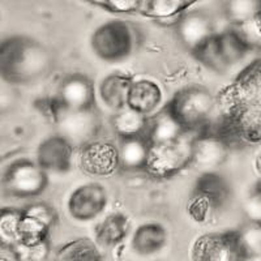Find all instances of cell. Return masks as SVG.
Masks as SVG:
<instances>
[{
	"label": "cell",
	"mask_w": 261,
	"mask_h": 261,
	"mask_svg": "<svg viewBox=\"0 0 261 261\" xmlns=\"http://www.w3.org/2000/svg\"><path fill=\"white\" fill-rule=\"evenodd\" d=\"M54 64L55 58L50 48L32 37H8L0 45V76L8 85L37 83Z\"/></svg>",
	"instance_id": "1"
},
{
	"label": "cell",
	"mask_w": 261,
	"mask_h": 261,
	"mask_svg": "<svg viewBox=\"0 0 261 261\" xmlns=\"http://www.w3.org/2000/svg\"><path fill=\"white\" fill-rule=\"evenodd\" d=\"M137 30L124 20H111L99 25L90 37V48L98 59L106 63H122L136 51Z\"/></svg>",
	"instance_id": "2"
},
{
	"label": "cell",
	"mask_w": 261,
	"mask_h": 261,
	"mask_svg": "<svg viewBox=\"0 0 261 261\" xmlns=\"http://www.w3.org/2000/svg\"><path fill=\"white\" fill-rule=\"evenodd\" d=\"M216 105L217 98L209 89L204 86H188L175 93L166 107L184 130H193L209 122Z\"/></svg>",
	"instance_id": "3"
},
{
	"label": "cell",
	"mask_w": 261,
	"mask_h": 261,
	"mask_svg": "<svg viewBox=\"0 0 261 261\" xmlns=\"http://www.w3.org/2000/svg\"><path fill=\"white\" fill-rule=\"evenodd\" d=\"M48 172L37 161L21 158L6 167L2 176L3 191L16 199H33L45 192Z\"/></svg>",
	"instance_id": "4"
},
{
	"label": "cell",
	"mask_w": 261,
	"mask_h": 261,
	"mask_svg": "<svg viewBox=\"0 0 261 261\" xmlns=\"http://www.w3.org/2000/svg\"><path fill=\"white\" fill-rule=\"evenodd\" d=\"M217 134L230 146L234 144L258 145L261 144V107L239 105L223 113Z\"/></svg>",
	"instance_id": "5"
},
{
	"label": "cell",
	"mask_w": 261,
	"mask_h": 261,
	"mask_svg": "<svg viewBox=\"0 0 261 261\" xmlns=\"http://www.w3.org/2000/svg\"><path fill=\"white\" fill-rule=\"evenodd\" d=\"M48 115L57 125L58 134L68 140L74 148H83L88 143L95 139L99 129V116L92 110H63L53 103L47 102Z\"/></svg>",
	"instance_id": "6"
},
{
	"label": "cell",
	"mask_w": 261,
	"mask_h": 261,
	"mask_svg": "<svg viewBox=\"0 0 261 261\" xmlns=\"http://www.w3.org/2000/svg\"><path fill=\"white\" fill-rule=\"evenodd\" d=\"M217 103L222 113H227L239 105L261 107V59L247 65L234 83L218 95Z\"/></svg>",
	"instance_id": "7"
},
{
	"label": "cell",
	"mask_w": 261,
	"mask_h": 261,
	"mask_svg": "<svg viewBox=\"0 0 261 261\" xmlns=\"http://www.w3.org/2000/svg\"><path fill=\"white\" fill-rule=\"evenodd\" d=\"M191 165L190 144L181 140L170 144H150L148 162L144 171L158 179L174 176Z\"/></svg>",
	"instance_id": "8"
},
{
	"label": "cell",
	"mask_w": 261,
	"mask_h": 261,
	"mask_svg": "<svg viewBox=\"0 0 261 261\" xmlns=\"http://www.w3.org/2000/svg\"><path fill=\"white\" fill-rule=\"evenodd\" d=\"M79 166L86 175L94 178L113 176L119 169H122L119 146L109 140L94 139L80 148Z\"/></svg>",
	"instance_id": "9"
},
{
	"label": "cell",
	"mask_w": 261,
	"mask_h": 261,
	"mask_svg": "<svg viewBox=\"0 0 261 261\" xmlns=\"http://www.w3.org/2000/svg\"><path fill=\"white\" fill-rule=\"evenodd\" d=\"M243 257L237 231L204 234L191 248L192 261H242Z\"/></svg>",
	"instance_id": "10"
},
{
	"label": "cell",
	"mask_w": 261,
	"mask_h": 261,
	"mask_svg": "<svg viewBox=\"0 0 261 261\" xmlns=\"http://www.w3.org/2000/svg\"><path fill=\"white\" fill-rule=\"evenodd\" d=\"M53 103L63 110L95 109V88L93 81L83 73H72L60 83Z\"/></svg>",
	"instance_id": "11"
},
{
	"label": "cell",
	"mask_w": 261,
	"mask_h": 261,
	"mask_svg": "<svg viewBox=\"0 0 261 261\" xmlns=\"http://www.w3.org/2000/svg\"><path fill=\"white\" fill-rule=\"evenodd\" d=\"M109 201L106 188L99 183H85L74 188L67 201V209L76 221L88 222L105 212Z\"/></svg>",
	"instance_id": "12"
},
{
	"label": "cell",
	"mask_w": 261,
	"mask_h": 261,
	"mask_svg": "<svg viewBox=\"0 0 261 261\" xmlns=\"http://www.w3.org/2000/svg\"><path fill=\"white\" fill-rule=\"evenodd\" d=\"M230 148L227 141L217 132H204L190 144L191 165L211 171L227 160Z\"/></svg>",
	"instance_id": "13"
},
{
	"label": "cell",
	"mask_w": 261,
	"mask_h": 261,
	"mask_svg": "<svg viewBox=\"0 0 261 261\" xmlns=\"http://www.w3.org/2000/svg\"><path fill=\"white\" fill-rule=\"evenodd\" d=\"M74 146L62 135L47 137L37 148L36 161L47 172L65 174L72 169Z\"/></svg>",
	"instance_id": "14"
},
{
	"label": "cell",
	"mask_w": 261,
	"mask_h": 261,
	"mask_svg": "<svg viewBox=\"0 0 261 261\" xmlns=\"http://www.w3.org/2000/svg\"><path fill=\"white\" fill-rule=\"evenodd\" d=\"M176 36L181 45L192 53L216 36L213 20L204 11H190L184 13L176 22Z\"/></svg>",
	"instance_id": "15"
},
{
	"label": "cell",
	"mask_w": 261,
	"mask_h": 261,
	"mask_svg": "<svg viewBox=\"0 0 261 261\" xmlns=\"http://www.w3.org/2000/svg\"><path fill=\"white\" fill-rule=\"evenodd\" d=\"M162 98V89L155 81L150 79H139L132 81L128 93L127 107L149 116L160 107Z\"/></svg>",
	"instance_id": "16"
},
{
	"label": "cell",
	"mask_w": 261,
	"mask_h": 261,
	"mask_svg": "<svg viewBox=\"0 0 261 261\" xmlns=\"http://www.w3.org/2000/svg\"><path fill=\"white\" fill-rule=\"evenodd\" d=\"M184 132L186 130L175 116L165 107L162 111L149 119L145 136L150 144H170L181 140Z\"/></svg>",
	"instance_id": "17"
},
{
	"label": "cell",
	"mask_w": 261,
	"mask_h": 261,
	"mask_svg": "<svg viewBox=\"0 0 261 261\" xmlns=\"http://www.w3.org/2000/svg\"><path fill=\"white\" fill-rule=\"evenodd\" d=\"M132 81L134 79L123 73H111L103 77L98 86L101 101L113 111H119L127 107L128 93Z\"/></svg>",
	"instance_id": "18"
},
{
	"label": "cell",
	"mask_w": 261,
	"mask_h": 261,
	"mask_svg": "<svg viewBox=\"0 0 261 261\" xmlns=\"http://www.w3.org/2000/svg\"><path fill=\"white\" fill-rule=\"evenodd\" d=\"M169 234L165 226L158 222L143 223L132 237V249L137 255L150 256L158 253L166 246Z\"/></svg>",
	"instance_id": "19"
},
{
	"label": "cell",
	"mask_w": 261,
	"mask_h": 261,
	"mask_svg": "<svg viewBox=\"0 0 261 261\" xmlns=\"http://www.w3.org/2000/svg\"><path fill=\"white\" fill-rule=\"evenodd\" d=\"M120 167L127 171L145 170L148 162L150 143L146 136H135L120 139L119 144Z\"/></svg>",
	"instance_id": "20"
},
{
	"label": "cell",
	"mask_w": 261,
	"mask_h": 261,
	"mask_svg": "<svg viewBox=\"0 0 261 261\" xmlns=\"http://www.w3.org/2000/svg\"><path fill=\"white\" fill-rule=\"evenodd\" d=\"M193 191L209 200L217 209L222 208L231 199V187L228 181L218 172L205 171L196 180Z\"/></svg>",
	"instance_id": "21"
},
{
	"label": "cell",
	"mask_w": 261,
	"mask_h": 261,
	"mask_svg": "<svg viewBox=\"0 0 261 261\" xmlns=\"http://www.w3.org/2000/svg\"><path fill=\"white\" fill-rule=\"evenodd\" d=\"M129 220L123 213H111L95 227V239L101 246L114 247L123 242L129 231Z\"/></svg>",
	"instance_id": "22"
},
{
	"label": "cell",
	"mask_w": 261,
	"mask_h": 261,
	"mask_svg": "<svg viewBox=\"0 0 261 261\" xmlns=\"http://www.w3.org/2000/svg\"><path fill=\"white\" fill-rule=\"evenodd\" d=\"M217 43L228 68L241 63L249 51L248 41L235 29H227L217 34Z\"/></svg>",
	"instance_id": "23"
},
{
	"label": "cell",
	"mask_w": 261,
	"mask_h": 261,
	"mask_svg": "<svg viewBox=\"0 0 261 261\" xmlns=\"http://www.w3.org/2000/svg\"><path fill=\"white\" fill-rule=\"evenodd\" d=\"M148 124V116L139 111L132 110L129 107L115 111V115L113 116V127L119 139L145 136Z\"/></svg>",
	"instance_id": "24"
},
{
	"label": "cell",
	"mask_w": 261,
	"mask_h": 261,
	"mask_svg": "<svg viewBox=\"0 0 261 261\" xmlns=\"http://www.w3.org/2000/svg\"><path fill=\"white\" fill-rule=\"evenodd\" d=\"M222 15L231 25L253 22L261 11V0H222Z\"/></svg>",
	"instance_id": "25"
},
{
	"label": "cell",
	"mask_w": 261,
	"mask_h": 261,
	"mask_svg": "<svg viewBox=\"0 0 261 261\" xmlns=\"http://www.w3.org/2000/svg\"><path fill=\"white\" fill-rule=\"evenodd\" d=\"M50 226L36 217L29 216L22 211V216L18 226V242L16 244L34 246L47 241Z\"/></svg>",
	"instance_id": "26"
},
{
	"label": "cell",
	"mask_w": 261,
	"mask_h": 261,
	"mask_svg": "<svg viewBox=\"0 0 261 261\" xmlns=\"http://www.w3.org/2000/svg\"><path fill=\"white\" fill-rule=\"evenodd\" d=\"M191 54L197 62L201 63L204 67L211 71L217 72V73H225L227 71L228 67L223 60L220 48H218V43H217V34Z\"/></svg>",
	"instance_id": "27"
},
{
	"label": "cell",
	"mask_w": 261,
	"mask_h": 261,
	"mask_svg": "<svg viewBox=\"0 0 261 261\" xmlns=\"http://www.w3.org/2000/svg\"><path fill=\"white\" fill-rule=\"evenodd\" d=\"M99 258L101 256L94 244L86 239H80L67 244L55 261H99Z\"/></svg>",
	"instance_id": "28"
},
{
	"label": "cell",
	"mask_w": 261,
	"mask_h": 261,
	"mask_svg": "<svg viewBox=\"0 0 261 261\" xmlns=\"http://www.w3.org/2000/svg\"><path fill=\"white\" fill-rule=\"evenodd\" d=\"M238 239L243 256L260 255L261 253V223L249 221L241 230H238Z\"/></svg>",
	"instance_id": "29"
},
{
	"label": "cell",
	"mask_w": 261,
	"mask_h": 261,
	"mask_svg": "<svg viewBox=\"0 0 261 261\" xmlns=\"http://www.w3.org/2000/svg\"><path fill=\"white\" fill-rule=\"evenodd\" d=\"M22 216V211L3 209L0 214V234L3 243L16 244L18 242V226Z\"/></svg>",
	"instance_id": "30"
},
{
	"label": "cell",
	"mask_w": 261,
	"mask_h": 261,
	"mask_svg": "<svg viewBox=\"0 0 261 261\" xmlns=\"http://www.w3.org/2000/svg\"><path fill=\"white\" fill-rule=\"evenodd\" d=\"M216 212L211 201L206 197H204L200 193L192 191L190 199L187 202V213L195 222H206L211 218V216Z\"/></svg>",
	"instance_id": "31"
},
{
	"label": "cell",
	"mask_w": 261,
	"mask_h": 261,
	"mask_svg": "<svg viewBox=\"0 0 261 261\" xmlns=\"http://www.w3.org/2000/svg\"><path fill=\"white\" fill-rule=\"evenodd\" d=\"M15 247L16 256L20 261H46L48 255L47 241L34 246L12 244Z\"/></svg>",
	"instance_id": "32"
},
{
	"label": "cell",
	"mask_w": 261,
	"mask_h": 261,
	"mask_svg": "<svg viewBox=\"0 0 261 261\" xmlns=\"http://www.w3.org/2000/svg\"><path fill=\"white\" fill-rule=\"evenodd\" d=\"M183 3L184 0H149L148 13L154 17H169L175 15Z\"/></svg>",
	"instance_id": "33"
},
{
	"label": "cell",
	"mask_w": 261,
	"mask_h": 261,
	"mask_svg": "<svg viewBox=\"0 0 261 261\" xmlns=\"http://www.w3.org/2000/svg\"><path fill=\"white\" fill-rule=\"evenodd\" d=\"M249 220L261 223V179L252 187L244 204Z\"/></svg>",
	"instance_id": "34"
},
{
	"label": "cell",
	"mask_w": 261,
	"mask_h": 261,
	"mask_svg": "<svg viewBox=\"0 0 261 261\" xmlns=\"http://www.w3.org/2000/svg\"><path fill=\"white\" fill-rule=\"evenodd\" d=\"M24 212L29 216L36 217L38 220L43 221L50 227L57 221V213H55L53 206L48 205L47 202H33V204L28 205Z\"/></svg>",
	"instance_id": "35"
},
{
	"label": "cell",
	"mask_w": 261,
	"mask_h": 261,
	"mask_svg": "<svg viewBox=\"0 0 261 261\" xmlns=\"http://www.w3.org/2000/svg\"><path fill=\"white\" fill-rule=\"evenodd\" d=\"M143 0H103V6L116 13H130L139 11Z\"/></svg>",
	"instance_id": "36"
},
{
	"label": "cell",
	"mask_w": 261,
	"mask_h": 261,
	"mask_svg": "<svg viewBox=\"0 0 261 261\" xmlns=\"http://www.w3.org/2000/svg\"><path fill=\"white\" fill-rule=\"evenodd\" d=\"M255 170L261 179V151H258L257 155H256L255 158Z\"/></svg>",
	"instance_id": "37"
},
{
	"label": "cell",
	"mask_w": 261,
	"mask_h": 261,
	"mask_svg": "<svg viewBox=\"0 0 261 261\" xmlns=\"http://www.w3.org/2000/svg\"><path fill=\"white\" fill-rule=\"evenodd\" d=\"M253 24H255L256 29H257L258 34H260V37H261V11H260V13H258L257 17H256V20L253 21Z\"/></svg>",
	"instance_id": "38"
},
{
	"label": "cell",
	"mask_w": 261,
	"mask_h": 261,
	"mask_svg": "<svg viewBox=\"0 0 261 261\" xmlns=\"http://www.w3.org/2000/svg\"><path fill=\"white\" fill-rule=\"evenodd\" d=\"M242 261H261V253L260 255H252V256H244Z\"/></svg>",
	"instance_id": "39"
},
{
	"label": "cell",
	"mask_w": 261,
	"mask_h": 261,
	"mask_svg": "<svg viewBox=\"0 0 261 261\" xmlns=\"http://www.w3.org/2000/svg\"><path fill=\"white\" fill-rule=\"evenodd\" d=\"M15 252H16V251H15ZM0 261H20V260H18L17 256H16V253H15V255H12L11 257H7V256H2Z\"/></svg>",
	"instance_id": "40"
}]
</instances>
